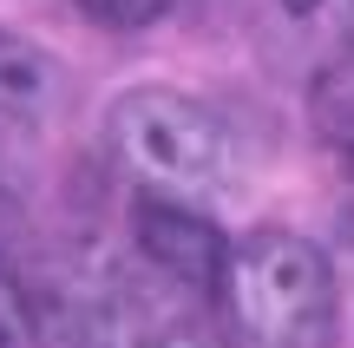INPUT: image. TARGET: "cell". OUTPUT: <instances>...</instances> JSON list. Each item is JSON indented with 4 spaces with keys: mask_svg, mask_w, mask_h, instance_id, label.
Listing matches in <instances>:
<instances>
[{
    "mask_svg": "<svg viewBox=\"0 0 354 348\" xmlns=\"http://www.w3.org/2000/svg\"><path fill=\"white\" fill-rule=\"evenodd\" d=\"M236 348H335V270L308 237L256 230L223 263Z\"/></svg>",
    "mask_w": 354,
    "mask_h": 348,
    "instance_id": "1",
    "label": "cell"
},
{
    "mask_svg": "<svg viewBox=\"0 0 354 348\" xmlns=\"http://www.w3.org/2000/svg\"><path fill=\"white\" fill-rule=\"evenodd\" d=\"M112 152L138 171L145 184L171 191H216L236 165V138L210 105L184 99L165 86H138L112 105Z\"/></svg>",
    "mask_w": 354,
    "mask_h": 348,
    "instance_id": "2",
    "label": "cell"
},
{
    "mask_svg": "<svg viewBox=\"0 0 354 348\" xmlns=\"http://www.w3.org/2000/svg\"><path fill=\"white\" fill-rule=\"evenodd\" d=\"M131 237H138L145 263L165 270L177 289H216L223 283L230 244L216 237V223L190 204H171V197H145L131 210Z\"/></svg>",
    "mask_w": 354,
    "mask_h": 348,
    "instance_id": "3",
    "label": "cell"
},
{
    "mask_svg": "<svg viewBox=\"0 0 354 348\" xmlns=\"http://www.w3.org/2000/svg\"><path fill=\"white\" fill-rule=\"evenodd\" d=\"M315 125H322V138L335 145V158L354 171V53H342V59L315 79Z\"/></svg>",
    "mask_w": 354,
    "mask_h": 348,
    "instance_id": "4",
    "label": "cell"
},
{
    "mask_svg": "<svg viewBox=\"0 0 354 348\" xmlns=\"http://www.w3.org/2000/svg\"><path fill=\"white\" fill-rule=\"evenodd\" d=\"M46 92H53V66L39 59L20 33H7V26H0V105L33 112V105H46Z\"/></svg>",
    "mask_w": 354,
    "mask_h": 348,
    "instance_id": "5",
    "label": "cell"
},
{
    "mask_svg": "<svg viewBox=\"0 0 354 348\" xmlns=\"http://www.w3.org/2000/svg\"><path fill=\"white\" fill-rule=\"evenodd\" d=\"M0 348H39V315L33 296L20 289V276L0 263Z\"/></svg>",
    "mask_w": 354,
    "mask_h": 348,
    "instance_id": "6",
    "label": "cell"
},
{
    "mask_svg": "<svg viewBox=\"0 0 354 348\" xmlns=\"http://www.w3.org/2000/svg\"><path fill=\"white\" fill-rule=\"evenodd\" d=\"M158 348H230L223 336H203V329H177V336H165Z\"/></svg>",
    "mask_w": 354,
    "mask_h": 348,
    "instance_id": "7",
    "label": "cell"
},
{
    "mask_svg": "<svg viewBox=\"0 0 354 348\" xmlns=\"http://www.w3.org/2000/svg\"><path fill=\"white\" fill-rule=\"evenodd\" d=\"M79 7H92V13H138L145 0H79Z\"/></svg>",
    "mask_w": 354,
    "mask_h": 348,
    "instance_id": "8",
    "label": "cell"
},
{
    "mask_svg": "<svg viewBox=\"0 0 354 348\" xmlns=\"http://www.w3.org/2000/svg\"><path fill=\"white\" fill-rule=\"evenodd\" d=\"M282 7H289V13H308V7H315V0H282Z\"/></svg>",
    "mask_w": 354,
    "mask_h": 348,
    "instance_id": "9",
    "label": "cell"
},
{
    "mask_svg": "<svg viewBox=\"0 0 354 348\" xmlns=\"http://www.w3.org/2000/svg\"><path fill=\"white\" fill-rule=\"evenodd\" d=\"M348 20H354V0H348Z\"/></svg>",
    "mask_w": 354,
    "mask_h": 348,
    "instance_id": "10",
    "label": "cell"
}]
</instances>
